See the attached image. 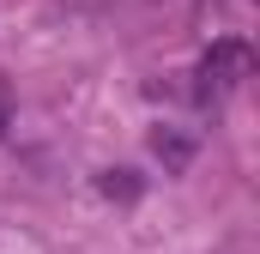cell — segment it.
Returning a JSON list of instances; mask_svg holds the SVG:
<instances>
[{
    "mask_svg": "<svg viewBox=\"0 0 260 254\" xmlns=\"http://www.w3.org/2000/svg\"><path fill=\"white\" fill-rule=\"evenodd\" d=\"M103 194H109V200H133V194H139L133 170H109V176H103Z\"/></svg>",
    "mask_w": 260,
    "mask_h": 254,
    "instance_id": "obj_3",
    "label": "cell"
},
{
    "mask_svg": "<svg viewBox=\"0 0 260 254\" xmlns=\"http://www.w3.org/2000/svg\"><path fill=\"white\" fill-rule=\"evenodd\" d=\"M0 127H6V103H0Z\"/></svg>",
    "mask_w": 260,
    "mask_h": 254,
    "instance_id": "obj_4",
    "label": "cell"
},
{
    "mask_svg": "<svg viewBox=\"0 0 260 254\" xmlns=\"http://www.w3.org/2000/svg\"><path fill=\"white\" fill-rule=\"evenodd\" d=\"M151 145H157V157H164V164H170V170H182V164H188V157H194V145H188V139H182V133H157V139H151Z\"/></svg>",
    "mask_w": 260,
    "mask_h": 254,
    "instance_id": "obj_2",
    "label": "cell"
},
{
    "mask_svg": "<svg viewBox=\"0 0 260 254\" xmlns=\"http://www.w3.org/2000/svg\"><path fill=\"white\" fill-rule=\"evenodd\" d=\"M254 73V49L242 43V37H218L212 49H206V61H200V97H224L230 85H242Z\"/></svg>",
    "mask_w": 260,
    "mask_h": 254,
    "instance_id": "obj_1",
    "label": "cell"
}]
</instances>
